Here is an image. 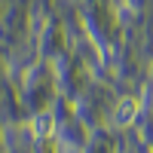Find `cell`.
I'll return each instance as SVG.
<instances>
[{
    "instance_id": "6da1fadb",
    "label": "cell",
    "mask_w": 153,
    "mask_h": 153,
    "mask_svg": "<svg viewBox=\"0 0 153 153\" xmlns=\"http://www.w3.org/2000/svg\"><path fill=\"white\" fill-rule=\"evenodd\" d=\"M138 110H141L138 98L126 95V98H120V101H117V107H113V113H110V123L117 126V129H129V126L138 120Z\"/></svg>"
},
{
    "instance_id": "7a4b0ae2",
    "label": "cell",
    "mask_w": 153,
    "mask_h": 153,
    "mask_svg": "<svg viewBox=\"0 0 153 153\" xmlns=\"http://www.w3.org/2000/svg\"><path fill=\"white\" fill-rule=\"evenodd\" d=\"M31 135L37 141H49V138L55 135V117L52 113H37L31 120Z\"/></svg>"
}]
</instances>
